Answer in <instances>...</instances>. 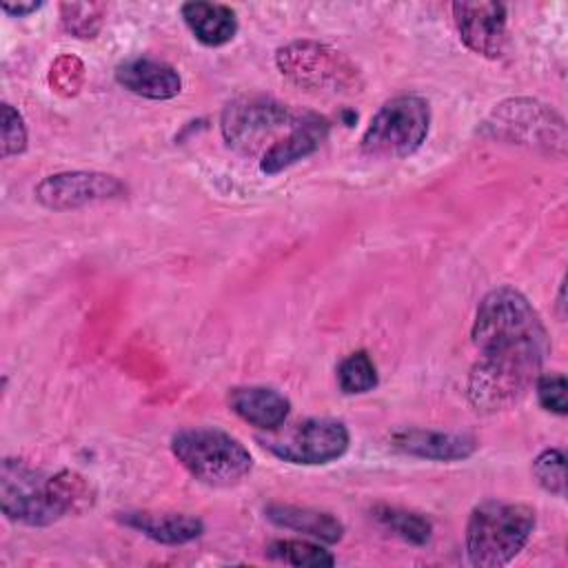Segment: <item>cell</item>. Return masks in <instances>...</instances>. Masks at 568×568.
Instances as JSON below:
<instances>
[{
	"instance_id": "obj_6",
	"label": "cell",
	"mask_w": 568,
	"mask_h": 568,
	"mask_svg": "<svg viewBox=\"0 0 568 568\" xmlns=\"http://www.w3.org/2000/svg\"><path fill=\"white\" fill-rule=\"evenodd\" d=\"M275 62L282 75L308 91L348 93L359 84L355 64L342 51L320 42H291L277 49Z\"/></svg>"
},
{
	"instance_id": "obj_25",
	"label": "cell",
	"mask_w": 568,
	"mask_h": 568,
	"mask_svg": "<svg viewBox=\"0 0 568 568\" xmlns=\"http://www.w3.org/2000/svg\"><path fill=\"white\" fill-rule=\"evenodd\" d=\"M535 388H537V399L546 410H550L555 415L568 413L566 377L561 373H539Z\"/></svg>"
},
{
	"instance_id": "obj_13",
	"label": "cell",
	"mask_w": 568,
	"mask_h": 568,
	"mask_svg": "<svg viewBox=\"0 0 568 568\" xmlns=\"http://www.w3.org/2000/svg\"><path fill=\"white\" fill-rule=\"evenodd\" d=\"M115 80L126 91L149 100H171L182 91L180 73L155 58H131L118 64Z\"/></svg>"
},
{
	"instance_id": "obj_16",
	"label": "cell",
	"mask_w": 568,
	"mask_h": 568,
	"mask_svg": "<svg viewBox=\"0 0 568 568\" xmlns=\"http://www.w3.org/2000/svg\"><path fill=\"white\" fill-rule=\"evenodd\" d=\"M229 406L244 422L262 430H277L291 410L288 397L271 386H235L229 393Z\"/></svg>"
},
{
	"instance_id": "obj_7",
	"label": "cell",
	"mask_w": 568,
	"mask_h": 568,
	"mask_svg": "<svg viewBox=\"0 0 568 568\" xmlns=\"http://www.w3.org/2000/svg\"><path fill=\"white\" fill-rule=\"evenodd\" d=\"M293 124L295 115L291 109L268 95H240L224 106L220 120L226 144L240 153H255L277 131Z\"/></svg>"
},
{
	"instance_id": "obj_3",
	"label": "cell",
	"mask_w": 568,
	"mask_h": 568,
	"mask_svg": "<svg viewBox=\"0 0 568 568\" xmlns=\"http://www.w3.org/2000/svg\"><path fill=\"white\" fill-rule=\"evenodd\" d=\"M535 508L486 499L473 508L466 524V555L477 568H499L513 561L535 530Z\"/></svg>"
},
{
	"instance_id": "obj_18",
	"label": "cell",
	"mask_w": 568,
	"mask_h": 568,
	"mask_svg": "<svg viewBox=\"0 0 568 568\" xmlns=\"http://www.w3.org/2000/svg\"><path fill=\"white\" fill-rule=\"evenodd\" d=\"M182 20L206 47H222L231 42L237 33V18L235 11L226 4L217 2H184L180 7Z\"/></svg>"
},
{
	"instance_id": "obj_23",
	"label": "cell",
	"mask_w": 568,
	"mask_h": 568,
	"mask_svg": "<svg viewBox=\"0 0 568 568\" xmlns=\"http://www.w3.org/2000/svg\"><path fill=\"white\" fill-rule=\"evenodd\" d=\"M62 22L67 31L78 38H95L102 24V4H82V2H64L62 7Z\"/></svg>"
},
{
	"instance_id": "obj_11",
	"label": "cell",
	"mask_w": 568,
	"mask_h": 568,
	"mask_svg": "<svg viewBox=\"0 0 568 568\" xmlns=\"http://www.w3.org/2000/svg\"><path fill=\"white\" fill-rule=\"evenodd\" d=\"M455 24L462 42L484 58H499L506 47V7L501 2H455Z\"/></svg>"
},
{
	"instance_id": "obj_15",
	"label": "cell",
	"mask_w": 568,
	"mask_h": 568,
	"mask_svg": "<svg viewBox=\"0 0 568 568\" xmlns=\"http://www.w3.org/2000/svg\"><path fill=\"white\" fill-rule=\"evenodd\" d=\"M118 519L142 532L144 537L166 544V546H180L197 539L204 532V524L195 515L186 513H153V510H129L120 513Z\"/></svg>"
},
{
	"instance_id": "obj_1",
	"label": "cell",
	"mask_w": 568,
	"mask_h": 568,
	"mask_svg": "<svg viewBox=\"0 0 568 568\" xmlns=\"http://www.w3.org/2000/svg\"><path fill=\"white\" fill-rule=\"evenodd\" d=\"M470 335L479 359L468 375V402L479 413L515 406L532 388L550 353L539 313L515 286H497L481 297Z\"/></svg>"
},
{
	"instance_id": "obj_10",
	"label": "cell",
	"mask_w": 568,
	"mask_h": 568,
	"mask_svg": "<svg viewBox=\"0 0 568 568\" xmlns=\"http://www.w3.org/2000/svg\"><path fill=\"white\" fill-rule=\"evenodd\" d=\"M126 193L122 180L100 171H64L47 175L36 189V200L51 211H69L93 202L118 200Z\"/></svg>"
},
{
	"instance_id": "obj_4",
	"label": "cell",
	"mask_w": 568,
	"mask_h": 568,
	"mask_svg": "<svg viewBox=\"0 0 568 568\" xmlns=\"http://www.w3.org/2000/svg\"><path fill=\"white\" fill-rule=\"evenodd\" d=\"M171 453L197 481L215 488L242 481L253 468L248 448L220 428H182L171 437Z\"/></svg>"
},
{
	"instance_id": "obj_2",
	"label": "cell",
	"mask_w": 568,
	"mask_h": 568,
	"mask_svg": "<svg viewBox=\"0 0 568 568\" xmlns=\"http://www.w3.org/2000/svg\"><path fill=\"white\" fill-rule=\"evenodd\" d=\"M89 504L91 490L80 475L62 470L49 477L20 459H2L0 508L7 519L24 526H49Z\"/></svg>"
},
{
	"instance_id": "obj_5",
	"label": "cell",
	"mask_w": 568,
	"mask_h": 568,
	"mask_svg": "<svg viewBox=\"0 0 568 568\" xmlns=\"http://www.w3.org/2000/svg\"><path fill=\"white\" fill-rule=\"evenodd\" d=\"M430 124L428 100L417 93H402L386 100L371 118L362 151L371 158H408L426 140Z\"/></svg>"
},
{
	"instance_id": "obj_22",
	"label": "cell",
	"mask_w": 568,
	"mask_h": 568,
	"mask_svg": "<svg viewBox=\"0 0 568 568\" xmlns=\"http://www.w3.org/2000/svg\"><path fill=\"white\" fill-rule=\"evenodd\" d=\"M532 475L544 490L557 497L566 495V457L559 448L541 450L532 462Z\"/></svg>"
},
{
	"instance_id": "obj_9",
	"label": "cell",
	"mask_w": 568,
	"mask_h": 568,
	"mask_svg": "<svg viewBox=\"0 0 568 568\" xmlns=\"http://www.w3.org/2000/svg\"><path fill=\"white\" fill-rule=\"evenodd\" d=\"M486 126L493 129L495 138H504L519 144H544L557 146L564 151L566 131L564 120L537 100H508L501 102L493 115L486 120Z\"/></svg>"
},
{
	"instance_id": "obj_21",
	"label": "cell",
	"mask_w": 568,
	"mask_h": 568,
	"mask_svg": "<svg viewBox=\"0 0 568 568\" xmlns=\"http://www.w3.org/2000/svg\"><path fill=\"white\" fill-rule=\"evenodd\" d=\"M266 555L271 559L304 568V566H333L335 557L322 548L320 544L313 541H302V539H277L268 546Z\"/></svg>"
},
{
	"instance_id": "obj_8",
	"label": "cell",
	"mask_w": 568,
	"mask_h": 568,
	"mask_svg": "<svg viewBox=\"0 0 568 568\" xmlns=\"http://www.w3.org/2000/svg\"><path fill=\"white\" fill-rule=\"evenodd\" d=\"M262 446L288 464L322 466L339 459L348 450V428L331 417L297 422L284 433L260 437Z\"/></svg>"
},
{
	"instance_id": "obj_24",
	"label": "cell",
	"mask_w": 568,
	"mask_h": 568,
	"mask_svg": "<svg viewBox=\"0 0 568 568\" xmlns=\"http://www.w3.org/2000/svg\"><path fill=\"white\" fill-rule=\"evenodd\" d=\"M0 133H2V158L18 155L27 149V126L22 115L11 106L2 104L0 109Z\"/></svg>"
},
{
	"instance_id": "obj_20",
	"label": "cell",
	"mask_w": 568,
	"mask_h": 568,
	"mask_svg": "<svg viewBox=\"0 0 568 568\" xmlns=\"http://www.w3.org/2000/svg\"><path fill=\"white\" fill-rule=\"evenodd\" d=\"M337 384L346 395H362L377 386V368L366 351H355L337 366Z\"/></svg>"
},
{
	"instance_id": "obj_19",
	"label": "cell",
	"mask_w": 568,
	"mask_h": 568,
	"mask_svg": "<svg viewBox=\"0 0 568 568\" xmlns=\"http://www.w3.org/2000/svg\"><path fill=\"white\" fill-rule=\"evenodd\" d=\"M373 517L379 521V526H384L399 539L415 546H424L433 535L430 519L415 510L395 508V506H375Z\"/></svg>"
},
{
	"instance_id": "obj_17",
	"label": "cell",
	"mask_w": 568,
	"mask_h": 568,
	"mask_svg": "<svg viewBox=\"0 0 568 568\" xmlns=\"http://www.w3.org/2000/svg\"><path fill=\"white\" fill-rule=\"evenodd\" d=\"M264 517L280 528L308 535L324 544H337L344 537L342 521L326 510L295 504H268L264 508Z\"/></svg>"
},
{
	"instance_id": "obj_12",
	"label": "cell",
	"mask_w": 568,
	"mask_h": 568,
	"mask_svg": "<svg viewBox=\"0 0 568 568\" xmlns=\"http://www.w3.org/2000/svg\"><path fill=\"white\" fill-rule=\"evenodd\" d=\"M388 442L404 455L433 462H459L477 450V442L470 435L428 428H399L388 437Z\"/></svg>"
},
{
	"instance_id": "obj_26",
	"label": "cell",
	"mask_w": 568,
	"mask_h": 568,
	"mask_svg": "<svg viewBox=\"0 0 568 568\" xmlns=\"http://www.w3.org/2000/svg\"><path fill=\"white\" fill-rule=\"evenodd\" d=\"M42 2H18V4H11V2H2V11L13 16V18H22V16H29L33 13L36 9H40Z\"/></svg>"
},
{
	"instance_id": "obj_14",
	"label": "cell",
	"mask_w": 568,
	"mask_h": 568,
	"mask_svg": "<svg viewBox=\"0 0 568 568\" xmlns=\"http://www.w3.org/2000/svg\"><path fill=\"white\" fill-rule=\"evenodd\" d=\"M328 124L326 120L317 118V115H306L302 120H295V124L288 129V133L280 140H275L262 155L260 169L266 175H275L293 164H297L300 160L308 158L311 153H315L322 144V140L326 138Z\"/></svg>"
}]
</instances>
